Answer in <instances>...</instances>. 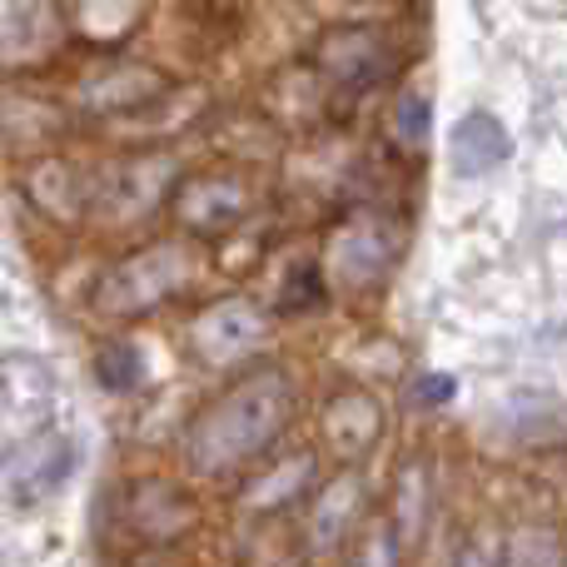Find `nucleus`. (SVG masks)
Wrapping results in <instances>:
<instances>
[{
    "label": "nucleus",
    "instance_id": "a211bd4d",
    "mask_svg": "<svg viewBox=\"0 0 567 567\" xmlns=\"http://www.w3.org/2000/svg\"><path fill=\"white\" fill-rule=\"evenodd\" d=\"M498 567H567L563 563V543L553 528H518L503 548Z\"/></svg>",
    "mask_w": 567,
    "mask_h": 567
},
{
    "label": "nucleus",
    "instance_id": "4be33fe9",
    "mask_svg": "<svg viewBox=\"0 0 567 567\" xmlns=\"http://www.w3.org/2000/svg\"><path fill=\"white\" fill-rule=\"evenodd\" d=\"M413 409H439V403H449L453 399V379L449 373H423L419 383H413Z\"/></svg>",
    "mask_w": 567,
    "mask_h": 567
},
{
    "label": "nucleus",
    "instance_id": "6e6552de",
    "mask_svg": "<svg viewBox=\"0 0 567 567\" xmlns=\"http://www.w3.org/2000/svg\"><path fill=\"white\" fill-rule=\"evenodd\" d=\"M60 40L50 0H0V65H35Z\"/></svg>",
    "mask_w": 567,
    "mask_h": 567
},
{
    "label": "nucleus",
    "instance_id": "dca6fc26",
    "mask_svg": "<svg viewBox=\"0 0 567 567\" xmlns=\"http://www.w3.org/2000/svg\"><path fill=\"white\" fill-rule=\"evenodd\" d=\"M309 478H313V453H293V458H284L279 468H269L265 478L245 493V503L255 513H275V508H284V503L299 498V493L309 488Z\"/></svg>",
    "mask_w": 567,
    "mask_h": 567
},
{
    "label": "nucleus",
    "instance_id": "9d476101",
    "mask_svg": "<svg viewBox=\"0 0 567 567\" xmlns=\"http://www.w3.org/2000/svg\"><path fill=\"white\" fill-rule=\"evenodd\" d=\"M249 209V195L239 179H225V175H209V179H195V185L179 195V219L199 235H219L229 229L239 215Z\"/></svg>",
    "mask_w": 567,
    "mask_h": 567
},
{
    "label": "nucleus",
    "instance_id": "ddd939ff",
    "mask_svg": "<svg viewBox=\"0 0 567 567\" xmlns=\"http://www.w3.org/2000/svg\"><path fill=\"white\" fill-rule=\"evenodd\" d=\"M353 508H359V478H353V473H339V478H333L329 488L313 498V508H309V543H313V548H319V553L339 548L343 528H349V518H353Z\"/></svg>",
    "mask_w": 567,
    "mask_h": 567
},
{
    "label": "nucleus",
    "instance_id": "423d86ee",
    "mask_svg": "<svg viewBox=\"0 0 567 567\" xmlns=\"http://www.w3.org/2000/svg\"><path fill=\"white\" fill-rule=\"evenodd\" d=\"M383 65H389V45H383L373 30H333L319 45L323 80H329L333 90H343V95L369 90L373 80L383 75Z\"/></svg>",
    "mask_w": 567,
    "mask_h": 567
},
{
    "label": "nucleus",
    "instance_id": "7ed1b4c3",
    "mask_svg": "<svg viewBox=\"0 0 567 567\" xmlns=\"http://www.w3.org/2000/svg\"><path fill=\"white\" fill-rule=\"evenodd\" d=\"M169 179H175V159L169 155H140L115 159L85 185V209L105 225H130V219L150 215L165 199Z\"/></svg>",
    "mask_w": 567,
    "mask_h": 567
},
{
    "label": "nucleus",
    "instance_id": "f03ea898",
    "mask_svg": "<svg viewBox=\"0 0 567 567\" xmlns=\"http://www.w3.org/2000/svg\"><path fill=\"white\" fill-rule=\"evenodd\" d=\"M189 279V255L185 245H150L140 255L120 259L105 279L95 284V309L110 319H130V313H150L155 303H165L169 293H179Z\"/></svg>",
    "mask_w": 567,
    "mask_h": 567
},
{
    "label": "nucleus",
    "instance_id": "1a4fd4ad",
    "mask_svg": "<svg viewBox=\"0 0 567 567\" xmlns=\"http://www.w3.org/2000/svg\"><path fill=\"white\" fill-rule=\"evenodd\" d=\"M389 259H393V239H389V225H379V219H359V225H349L333 239V275L349 289L373 284L389 269Z\"/></svg>",
    "mask_w": 567,
    "mask_h": 567
},
{
    "label": "nucleus",
    "instance_id": "aec40b11",
    "mask_svg": "<svg viewBox=\"0 0 567 567\" xmlns=\"http://www.w3.org/2000/svg\"><path fill=\"white\" fill-rule=\"evenodd\" d=\"M393 125H399L403 145H423L429 140V95L423 90H403L399 110H393Z\"/></svg>",
    "mask_w": 567,
    "mask_h": 567
},
{
    "label": "nucleus",
    "instance_id": "f8f14e48",
    "mask_svg": "<svg viewBox=\"0 0 567 567\" xmlns=\"http://www.w3.org/2000/svg\"><path fill=\"white\" fill-rule=\"evenodd\" d=\"M50 373L35 359H0V413L10 419H40L50 409Z\"/></svg>",
    "mask_w": 567,
    "mask_h": 567
},
{
    "label": "nucleus",
    "instance_id": "6ab92c4d",
    "mask_svg": "<svg viewBox=\"0 0 567 567\" xmlns=\"http://www.w3.org/2000/svg\"><path fill=\"white\" fill-rule=\"evenodd\" d=\"M95 379H100V389H110V393H130L145 379V359H140L135 343H105V349L95 353Z\"/></svg>",
    "mask_w": 567,
    "mask_h": 567
},
{
    "label": "nucleus",
    "instance_id": "9b49d317",
    "mask_svg": "<svg viewBox=\"0 0 567 567\" xmlns=\"http://www.w3.org/2000/svg\"><path fill=\"white\" fill-rule=\"evenodd\" d=\"M125 513H130V523H135L140 538L165 543L189 523V498L175 488V483L150 478V483H135V488H130V508Z\"/></svg>",
    "mask_w": 567,
    "mask_h": 567
},
{
    "label": "nucleus",
    "instance_id": "5701e85b",
    "mask_svg": "<svg viewBox=\"0 0 567 567\" xmlns=\"http://www.w3.org/2000/svg\"><path fill=\"white\" fill-rule=\"evenodd\" d=\"M498 563H503V548H488L483 538H473L458 548V567H498Z\"/></svg>",
    "mask_w": 567,
    "mask_h": 567
},
{
    "label": "nucleus",
    "instance_id": "f257e3e1",
    "mask_svg": "<svg viewBox=\"0 0 567 567\" xmlns=\"http://www.w3.org/2000/svg\"><path fill=\"white\" fill-rule=\"evenodd\" d=\"M289 373L265 369L249 373L245 383H235L229 393H219L185 433V458L195 473H229L239 463H249L255 453H265L279 439V429L289 423Z\"/></svg>",
    "mask_w": 567,
    "mask_h": 567
},
{
    "label": "nucleus",
    "instance_id": "0eeeda50",
    "mask_svg": "<svg viewBox=\"0 0 567 567\" xmlns=\"http://www.w3.org/2000/svg\"><path fill=\"white\" fill-rule=\"evenodd\" d=\"M508 155H513V135L488 110H468V115H458V125L449 130V165L458 179L493 175L498 165H508Z\"/></svg>",
    "mask_w": 567,
    "mask_h": 567
},
{
    "label": "nucleus",
    "instance_id": "2eb2a0df",
    "mask_svg": "<svg viewBox=\"0 0 567 567\" xmlns=\"http://www.w3.org/2000/svg\"><path fill=\"white\" fill-rule=\"evenodd\" d=\"M159 90H165V80H159V75L125 65V70H110V75L90 80V85H85V105L90 110H130V105H140V100L159 95Z\"/></svg>",
    "mask_w": 567,
    "mask_h": 567
},
{
    "label": "nucleus",
    "instance_id": "b1692460",
    "mask_svg": "<svg viewBox=\"0 0 567 567\" xmlns=\"http://www.w3.org/2000/svg\"><path fill=\"white\" fill-rule=\"evenodd\" d=\"M135 567H169V563H155V558H150V563H135Z\"/></svg>",
    "mask_w": 567,
    "mask_h": 567
},
{
    "label": "nucleus",
    "instance_id": "4468645a",
    "mask_svg": "<svg viewBox=\"0 0 567 567\" xmlns=\"http://www.w3.org/2000/svg\"><path fill=\"white\" fill-rule=\"evenodd\" d=\"M323 429H329L333 449H339L343 458H353V453H363L373 443V433H379V409H373V399H363V393H343L329 409Z\"/></svg>",
    "mask_w": 567,
    "mask_h": 567
},
{
    "label": "nucleus",
    "instance_id": "39448f33",
    "mask_svg": "<svg viewBox=\"0 0 567 567\" xmlns=\"http://www.w3.org/2000/svg\"><path fill=\"white\" fill-rule=\"evenodd\" d=\"M70 468H75V449L60 429H35L6 453V488L16 503H40L55 488H65Z\"/></svg>",
    "mask_w": 567,
    "mask_h": 567
},
{
    "label": "nucleus",
    "instance_id": "412c9836",
    "mask_svg": "<svg viewBox=\"0 0 567 567\" xmlns=\"http://www.w3.org/2000/svg\"><path fill=\"white\" fill-rule=\"evenodd\" d=\"M349 567H399V538H393V528H373Z\"/></svg>",
    "mask_w": 567,
    "mask_h": 567
},
{
    "label": "nucleus",
    "instance_id": "20e7f679",
    "mask_svg": "<svg viewBox=\"0 0 567 567\" xmlns=\"http://www.w3.org/2000/svg\"><path fill=\"white\" fill-rule=\"evenodd\" d=\"M269 339V313L259 309L255 299H219L189 323V343L205 363L225 369V363H239Z\"/></svg>",
    "mask_w": 567,
    "mask_h": 567
},
{
    "label": "nucleus",
    "instance_id": "f3484780",
    "mask_svg": "<svg viewBox=\"0 0 567 567\" xmlns=\"http://www.w3.org/2000/svg\"><path fill=\"white\" fill-rule=\"evenodd\" d=\"M429 523V468L423 463H409L399 478V513H393V538L413 543Z\"/></svg>",
    "mask_w": 567,
    "mask_h": 567
}]
</instances>
